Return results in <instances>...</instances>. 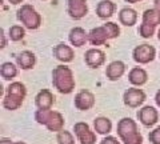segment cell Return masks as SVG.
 Returning a JSON list of instances; mask_svg holds the SVG:
<instances>
[{
  "instance_id": "1",
  "label": "cell",
  "mask_w": 160,
  "mask_h": 144,
  "mask_svg": "<svg viewBox=\"0 0 160 144\" xmlns=\"http://www.w3.org/2000/svg\"><path fill=\"white\" fill-rule=\"evenodd\" d=\"M116 132L124 144H143V136L139 132L138 124L131 117L120 119Z\"/></svg>"
},
{
  "instance_id": "2",
  "label": "cell",
  "mask_w": 160,
  "mask_h": 144,
  "mask_svg": "<svg viewBox=\"0 0 160 144\" xmlns=\"http://www.w3.org/2000/svg\"><path fill=\"white\" fill-rule=\"evenodd\" d=\"M53 87L63 95L71 93L75 88V77L72 71L67 66H58L52 71Z\"/></svg>"
},
{
  "instance_id": "3",
  "label": "cell",
  "mask_w": 160,
  "mask_h": 144,
  "mask_svg": "<svg viewBox=\"0 0 160 144\" xmlns=\"http://www.w3.org/2000/svg\"><path fill=\"white\" fill-rule=\"evenodd\" d=\"M27 95L26 86L20 82L11 83L7 87L6 96L3 99V107L8 111H15L22 107L24 102V97Z\"/></svg>"
},
{
  "instance_id": "4",
  "label": "cell",
  "mask_w": 160,
  "mask_h": 144,
  "mask_svg": "<svg viewBox=\"0 0 160 144\" xmlns=\"http://www.w3.org/2000/svg\"><path fill=\"white\" fill-rule=\"evenodd\" d=\"M35 120L47 127L51 132H60L64 127V117L60 112L52 110H38L35 112Z\"/></svg>"
},
{
  "instance_id": "5",
  "label": "cell",
  "mask_w": 160,
  "mask_h": 144,
  "mask_svg": "<svg viewBox=\"0 0 160 144\" xmlns=\"http://www.w3.org/2000/svg\"><path fill=\"white\" fill-rule=\"evenodd\" d=\"M120 32L119 27L115 23H107L102 27H96L93 28L88 35V39L93 46H100V44H104L107 39H113L116 37Z\"/></svg>"
},
{
  "instance_id": "6",
  "label": "cell",
  "mask_w": 160,
  "mask_h": 144,
  "mask_svg": "<svg viewBox=\"0 0 160 144\" xmlns=\"http://www.w3.org/2000/svg\"><path fill=\"white\" fill-rule=\"evenodd\" d=\"M158 24H160V12L158 9H147L143 15V24L139 29L140 35L143 37H151Z\"/></svg>"
},
{
  "instance_id": "7",
  "label": "cell",
  "mask_w": 160,
  "mask_h": 144,
  "mask_svg": "<svg viewBox=\"0 0 160 144\" xmlns=\"http://www.w3.org/2000/svg\"><path fill=\"white\" fill-rule=\"evenodd\" d=\"M18 17L29 29H36L40 26V22H42L40 15L35 11V8L32 6H28V4L23 6L18 11Z\"/></svg>"
},
{
  "instance_id": "8",
  "label": "cell",
  "mask_w": 160,
  "mask_h": 144,
  "mask_svg": "<svg viewBox=\"0 0 160 144\" xmlns=\"http://www.w3.org/2000/svg\"><path fill=\"white\" fill-rule=\"evenodd\" d=\"M73 132L76 135L80 144H95L96 143V133L91 131L87 123L78 122L73 126Z\"/></svg>"
},
{
  "instance_id": "9",
  "label": "cell",
  "mask_w": 160,
  "mask_h": 144,
  "mask_svg": "<svg viewBox=\"0 0 160 144\" xmlns=\"http://www.w3.org/2000/svg\"><path fill=\"white\" fill-rule=\"evenodd\" d=\"M146 92L139 88H128L123 95V102L131 108H138L146 102Z\"/></svg>"
},
{
  "instance_id": "10",
  "label": "cell",
  "mask_w": 160,
  "mask_h": 144,
  "mask_svg": "<svg viewBox=\"0 0 160 144\" xmlns=\"http://www.w3.org/2000/svg\"><path fill=\"white\" fill-rule=\"evenodd\" d=\"M155 55H156V51L149 44H142V46H138L133 49L135 62H138L140 64H147L149 62H152L155 59Z\"/></svg>"
},
{
  "instance_id": "11",
  "label": "cell",
  "mask_w": 160,
  "mask_h": 144,
  "mask_svg": "<svg viewBox=\"0 0 160 144\" xmlns=\"http://www.w3.org/2000/svg\"><path fill=\"white\" fill-rule=\"evenodd\" d=\"M95 106V95L88 89H82L75 96V107L80 111H88Z\"/></svg>"
},
{
  "instance_id": "12",
  "label": "cell",
  "mask_w": 160,
  "mask_h": 144,
  "mask_svg": "<svg viewBox=\"0 0 160 144\" xmlns=\"http://www.w3.org/2000/svg\"><path fill=\"white\" fill-rule=\"evenodd\" d=\"M138 119L140 120V123H142L143 126L152 127L158 123V119H159L158 110L155 107H151V106L143 107L142 110L138 111Z\"/></svg>"
},
{
  "instance_id": "13",
  "label": "cell",
  "mask_w": 160,
  "mask_h": 144,
  "mask_svg": "<svg viewBox=\"0 0 160 144\" xmlns=\"http://www.w3.org/2000/svg\"><path fill=\"white\" fill-rule=\"evenodd\" d=\"M55 103V96L49 89H40L35 97V104L39 110H51Z\"/></svg>"
},
{
  "instance_id": "14",
  "label": "cell",
  "mask_w": 160,
  "mask_h": 144,
  "mask_svg": "<svg viewBox=\"0 0 160 144\" xmlns=\"http://www.w3.org/2000/svg\"><path fill=\"white\" fill-rule=\"evenodd\" d=\"M88 11L86 0H68V13L73 19H82Z\"/></svg>"
},
{
  "instance_id": "15",
  "label": "cell",
  "mask_w": 160,
  "mask_h": 144,
  "mask_svg": "<svg viewBox=\"0 0 160 144\" xmlns=\"http://www.w3.org/2000/svg\"><path fill=\"white\" fill-rule=\"evenodd\" d=\"M104 62H106V55H104V52L100 51V49L92 48L86 52V63L88 67L99 68L100 66H103Z\"/></svg>"
},
{
  "instance_id": "16",
  "label": "cell",
  "mask_w": 160,
  "mask_h": 144,
  "mask_svg": "<svg viewBox=\"0 0 160 144\" xmlns=\"http://www.w3.org/2000/svg\"><path fill=\"white\" fill-rule=\"evenodd\" d=\"M124 72H126V66H124V63L120 62V60L112 62L106 69L107 77L109 79V80H112V82L119 80V79L124 75Z\"/></svg>"
},
{
  "instance_id": "17",
  "label": "cell",
  "mask_w": 160,
  "mask_h": 144,
  "mask_svg": "<svg viewBox=\"0 0 160 144\" xmlns=\"http://www.w3.org/2000/svg\"><path fill=\"white\" fill-rule=\"evenodd\" d=\"M128 80H129V83H131V84H133V86L140 87V86H143V84L147 83L148 75H147V72L144 71L143 68L135 67L128 73Z\"/></svg>"
},
{
  "instance_id": "18",
  "label": "cell",
  "mask_w": 160,
  "mask_h": 144,
  "mask_svg": "<svg viewBox=\"0 0 160 144\" xmlns=\"http://www.w3.org/2000/svg\"><path fill=\"white\" fill-rule=\"evenodd\" d=\"M53 55L60 62H64V63H68V62H72L73 59V51L71 47L66 46V44H58L53 49Z\"/></svg>"
},
{
  "instance_id": "19",
  "label": "cell",
  "mask_w": 160,
  "mask_h": 144,
  "mask_svg": "<svg viewBox=\"0 0 160 144\" xmlns=\"http://www.w3.org/2000/svg\"><path fill=\"white\" fill-rule=\"evenodd\" d=\"M93 127H95V131L100 135H108L109 132L112 131V123L108 117H104V116H99L93 120Z\"/></svg>"
},
{
  "instance_id": "20",
  "label": "cell",
  "mask_w": 160,
  "mask_h": 144,
  "mask_svg": "<svg viewBox=\"0 0 160 144\" xmlns=\"http://www.w3.org/2000/svg\"><path fill=\"white\" fill-rule=\"evenodd\" d=\"M69 42H71L75 47H82L87 42V35L86 31L80 27H75L69 32Z\"/></svg>"
},
{
  "instance_id": "21",
  "label": "cell",
  "mask_w": 160,
  "mask_h": 144,
  "mask_svg": "<svg viewBox=\"0 0 160 144\" xmlns=\"http://www.w3.org/2000/svg\"><path fill=\"white\" fill-rule=\"evenodd\" d=\"M16 62L22 69H31L35 66V55L29 51H23L16 56Z\"/></svg>"
},
{
  "instance_id": "22",
  "label": "cell",
  "mask_w": 160,
  "mask_h": 144,
  "mask_svg": "<svg viewBox=\"0 0 160 144\" xmlns=\"http://www.w3.org/2000/svg\"><path fill=\"white\" fill-rule=\"evenodd\" d=\"M115 11V4L109 0H103L98 4V8H96V13L99 15V17L102 19H107V17H111L112 13Z\"/></svg>"
},
{
  "instance_id": "23",
  "label": "cell",
  "mask_w": 160,
  "mask_h": 144,
  "mask_svg": "<svg viewBox=\"0 0 160 144\" xmlns=\"http://www.w3.org/2000/svg\"><path fill=\"white\" fill-rule=\"evenodd\" d=\"M119 19L124 26H128L131 27L136 23V19H138V15H136V11L132 8H123L122 11L119 13Z\"/></svg>"
},
{
  "instance_id": "24",
  "label": "cell",
  "mask_w": 160,
  "mask_h": 144,
  "mask_svg": "<svg viewBox=\"0 0 160 144\" xmlns=\"http://www.w3.org/2000/svg\"><path fill=\"white\" fill-rule=\"evenodd\" d=\"M0 73H2V77L4 80H12L18 75V68L15 67V64L7 62V63H3L2 68H0Z\"/></svg>"
},
{
  "instance_id": "25",
  "label": "cell",
  "mask_w": 160,
  "mask_h": 144,
  "mask_svg": "<svg viewBox=\"0 0 160 144\" xmlns=\"http://www.w3.org/2000/svg\"><path fill=\"white\" fill-rule=\"evenodd\" d=\"M56 140L59 144H75L73 135L69 131H66V130H62L60 132H58Z\"/></svg>"
},
{
  "instance_id": "26",
  "label": "cell",
  "mask_w": 160,
  "mask_h": 144,
  "mask_svg": "<svg viewBox=\"0 0 160 144\" xmlns=\"http://www.w3.org/2000/svg\"><path fill=\"white\" fill-rule=\"evenodd\" d=\"M9 37L15 42L22 40V39L24 37V29L20 26H12L11 28H9Z\"/></svg>"
},
{
  "instance_id": "27",
  "label": "cell",
  "mask_w": 160,
  "mask_h": 144,
  "mask_svg": "<svg viewBox=\"0 0 160 144\" xmlns=\"http://www.w3.org/2000/svg\"><path fill=\"white\" fill-rule=\"evenodd\" d=\"M148 139H149V142H151L152 144H160V126L155 128L153 131L149 132Z\"/></svg>"
},
{
  "instance_id": "28",
  "label": "cell",
  "mask_w": 160,
  "mask_h": 144,
  "mask_svg": "<svg viewBox=\"0 0 160 144\" xmlns=\"http://www.w3.org/2000/svg\"><path fill=\"white\" fill-rule=\"evenodd\" d=\"M100 144H120V142L113 136H106L102 142H100Z\"/></svg>"
},
{
  "instance_id": "29",
  "label": "cell",
  "mask_w": 160,
  "mask_h": 144,
  "mask_svg": "<svg viewBox=\"0 0 160 144\" xmlns=\"http://www.w3.org/2000/svg\"><path fill=\"white\" fill-rule=\"evenodd\" d=\"M0 144H13V142L11 140V139H6V137H3L2 140H0Z\"/></svg>"
},
{
  "instance_id": "30",
  "label": "cell",
  "mask_w": 160,
  "mask_h": 144,
  "mask_svg": "<svg viewBox=\"0 0 160 144\" xmlns=\"http://www.w3.org/2000/svg\"><path fill=\"white\" fill-rule=\"evenodd\" d=\"M155 102H156V104L160 107V89L156 92V96H155Z\"/></svg>"
},
{
  "instance_id": "31",
  "label": "cell",
  "mask_w": 160,
  "mask_h": 144,
  "mask_svg": "<svg viewBox=\"0 0 160 144\" xmlns=\"http://www.w3.org/2000/svg\"><path fill=\"white\" fill-rule=\"evenodd\" d=\"M2 35H0V36H2V47H6V39H4V31L2 29V32H0Z\"/></svg>"
},
{
  "instance_id": "32",
  "label": "cell",
  "mask_w": 160,
  "mask_h": 144,
  "mask_svg": "<svg viewBox=\"0 0 160 144\" xmlns=\"http://www.w3.org/2000/svg\"><path fill=\"white\" fill-rule=\"evenodd\" d=\"M155 7H156V9L160 12V0H155Z\"/></svg>"
},
{
  "instance_id": "33",
  "label": "cell",
  "mask_w": 160,
  "mask_h": 144,
  "mask_svg": "<svg viewBox=\"0 0 160 144\" xmlns=\"http://www.w3.org/2000/svg\"><path fill=\"white\" fill-rule=\"evenodd\" d=\"M22 0H9V3H12V4H19Z\"/></svg>"
},
{
  "instance_id": "34",
  "label": "cell",
  "mask_w": 160,
  "mask_h": 144,
  "mask_svg": "<svg viewBox=\"0 0 160 144\" xmlns=\"http://www.w3.org/2000/svg\"><path fill=\"white\" fill-rule=\"evenodd\" d=\"M128 3H136V2H140V0H126Z\"/></svg>"
},
{
  "instance_id": "35",
  "label": "cell",
  "mask_w": 160,
  "mask_h": 144,
  "mask_svg": "<svg viewBox=\"0 0 160 144\" xmlns=\"http://www.w3.org/2000/svg\"><path fill=\"white\" fill-rule=\"evenodd\" d=\"M13 144H27V143H24V142H16V143H13Z\"/></svg>"
},
{
  "instance_id": "36",
  "label": "cell",
  "mask_w": 160,
  "mask_h": 144,
  "mask_svg": "<svg viewBox=\"0 0 160 144\" xmlns=\"http://www.w3.org/2000/svg\"><path fill=\"white\" fill-rule=\"evenodd\" d=\"M158 37H159V40H160V29H159V33H158Z\"/></svg>"
}]
</instances>
